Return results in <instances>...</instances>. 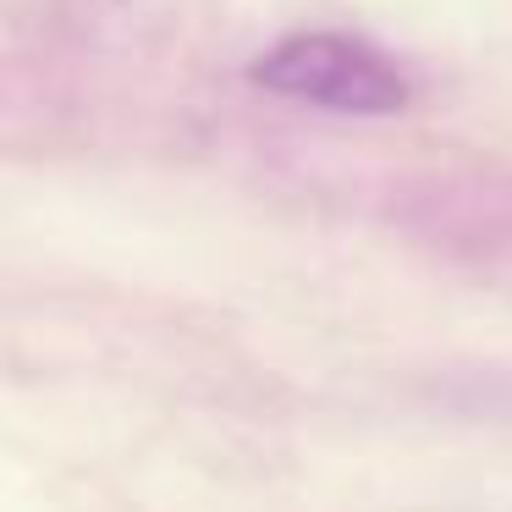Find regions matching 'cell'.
I'll use <instances>...</instances> for the list:
<instances>
[{
  "label": "cell",
  "instance_id": "obj_1",
  "mask_svg": "<svg viewBox=\"0 0 512 512\" xmlns=\"http://www.w3.org/2000/svg\"><path fill=\"white\" fill-rule=\"evenodd\" d=\"M248 78L281 100L342 116H397L408 105V78L347 34H287L248 67Z\"/></svg>",
  "mask_w": 512,
  "mask_h": 512
}]
</instances>
